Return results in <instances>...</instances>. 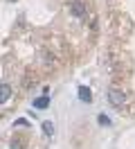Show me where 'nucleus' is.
Wrapping results in <instances>:
<instances>
[{"label":"nucleus","instance_id":"nucleus-1","mask_svg":"<svg viewBox=\"0 0 135 149\" xmlns=\"http://www.w3.org/2000/svg\"><path fill=\"white\" fill-rule=\"evenodd\" d=\"M108 100H110L113 106H122V104H124V93H122L119 88H110V91H108Z\"/></svg>","mask_w":135,"mask_h":149},{"label":"nucleus","instance_id":"nucleus-2","mask_svg":"<svg viewBox=\"0 0 135 149\" xmlns=\"http://www.w3.org/2000/svg\"><path fill=\"white\" fill-rule=\"evenodd\" d=\"M11 97V86L9 84H0V104H5Z\"/></svg>","mask_w":135,"mask_h":149},{"label":"nucleus","instance_id":"nucleus-3","mask_svg":"<svg viewBox=\"0 0 135 149\" xmlns=\"http://www.w3.org/2000/svg\"><path fill=\"white\" fill-rule=\"evenodd\" d=\"M32 104H34V109H38V111H41V109H47V106H50V97H47V95H43V97H36Z\"/></svg>","mask_w":135,"mask_h":149},{"label":"nucleus","instance_id":"nucleus-4","mask_svg":"<svg viewBox=\"0 0 135 149\" xmlns=\"http://www.w3.org/2000/svg\"><path fill=\"white\" fill-rule=\"evenodd\" d=\"M70 11L74 16H86V5H83V2H72Z\"/></svg>","mask_w":135,"mask_h":149},{"label":"nucleus","instance_id":"nucleus-5","mask_svg":"<svg viewBox=\"0 0 135 149\" xmlns=\"http://www.w3.org/2000/svg\"><path fill=\"white\" fill-rule=\"evenodd\" d=\"M79 100H81V102H86V104H90V102H92V95H90V88L81 86V88H79Z\"/></svg>","mask_w":135,"mask_h":149},{"label":"nucleus","instance_id":"nucleus-6","mask_svg":"<svg viewBox=\"0 0 135 149\" xmlns=\"http://www.w3.org/2000/svg\"><path fill=\"white\" fill-rule=\"evenodd\" d=\"M43 133L45 136H54V124L52 122H43Z\"/></svg>","mask_w":135,"mask_h":149},{"label":"nucleus","instance_id":"nucleus-7","mask_svg":"<svg viewBox=\"0 0 135 149\" xmlns=\"http://www.w3.org/2000/svg\"><path fill=\"white\" fill-rule=\"evenodd\" d=\"M97 122H99V124H104V127H110V118H106L104 113H101V115L97 118Z\"/></svg>","mask_w":135,"mask_h":149},{"label":"nucleus","instance_id":"nucleus-8","mask_svg":"<svg viewBox=\"0 0 135 149\" xmlns=\"http://www.w3.org/2000/svg\"><path fill=\"white\" fill-rule=\"evenodd\" d=\"M11 149H23V147H20V140H16V142H11Z\"/></svg>","mask_w":135,"mask_h":149},{"label":"nucleus","instance_id":"nucleus-9","mask_svg":"<svg viewBox=\"0 0 135 149\" xmlns=\"http://www.w3.org/2000/svg\"><path fill=\"white\" fill-rule=\"evenodd\" d=\"M27 124V120H23V118H20V120H16V127H25Z\"/></svg>","mask_w":135,"mask_h":149}]
</instances>
